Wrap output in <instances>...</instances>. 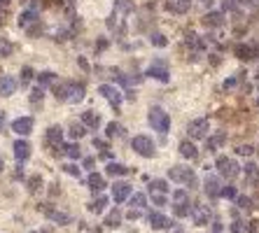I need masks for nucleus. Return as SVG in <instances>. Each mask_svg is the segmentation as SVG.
Masks as SVG:
<instances>
[{
  "label": "nucleus",
  "instance_id": "nucleus-21",
  "mask_svg": "<svg viewBox=\"0 0 259 233\" xmlns=\"http://www.w3.org/2000/svg\"><path fill=\"white\" fill-rule=\"evenodd\" d=\"M14 156H17V161H26L31 156V145L26 140H17L14 142Z\"/></svg>",
  "mask_w": 259,
  "mask_h": 233
},
{
  "label": "nucleus",
  "instance_id": "nucleus-31",
  "mask_svg": "<svg viewBox=\"0 0 259 233\" xmlns=\"http://www.w3.org/2000/svg\"><path fill=\"white\" fill-rule=\"evenodd\" d=\"M59 154H65V156H70V159H80V156H82L80 145H61V152H59Z\"/></svg>",
  "mask_w": 259,
  "mask_h": 233
},
{
  "label": "nucleus",
  "instance_id": "nucleus-1",
  "mask_svg": "<svg viewBox=\"0 0 259 233\" xmlns=\"http://www.w3.org/2000/svg\"><path fill=\"white\" fill-rule=\"evenodd\" d=\"M54 96L61 103H80L84 100V86L77 82H61L54 86Z\"/></svg>",
  "mask_w": 259,
  "mask_h": 233
},
{
  "label": "nucleus",
  "instance_id": "nucleus-24",
  "mask_svg": "<svg viewBox=\"0 0 259 233\" xmlns=\"http://www.w3.org/2000/svg\"><path fill=\"white\" fill-rule=\"evenodd\" d=\"M203 23L205 26H210V28H217V26L224 23V14H222V12H208V14L203 17Z\"/></svg>",
  "mask_w": 259,
  "mask_h": 233
},
{
  "label": "nucleus",
  "instance_id": "nucleus-39",
  "mask_svg": "<svg viewBox=\"0 0 259 233\" xmlns=\"http://www.w3.org/2000/svg\"><path fill=\"white\" fill-rule=\"evenodd\" d=\"M245 175H248L250 180L255 182V180H257V177H259V168H257V166H255V163H248V166H245Z\"/></svg>",
  "mask_w": 259,
  "mask_h": 233
},
{
  "label": "nucleus",
  "instance_id": "nucleus-49",
  "mask_svg": "<svg viewBox=\"0 0 259 233\" xmlns=\"http://www.w3.org/2000/svg\"><path fill=\"white\" fill-rule=\"evenodd\" d=\"M231 233H243V224H240V222H234V226H231Z\"/></svg>",
  "mask_w": 259,
  "mask_h": 233
},
{
  "label": "nucleus",
  "instance_id": "nucleus-17",
  "mask_svg": "<svg viewBox=\"0 0 259 233\" xmlns=\"http://www.w3.org/2000/svg\"><path fill=\"white\" fill-rule=\"evenodd\" d=\"M192 7V0H166V10H171L173 14H187Z\"/></svg>",
  "mask_w": 259,
  "mask_h": 233
},
{
  "label": "nucleus",
  "instance_id": "nucleus-50",
  "mask_svg": "<svg viewBox=\"0 0 259 233\" xmlns=\"http://www.w3.org/2000/svg\"><path fill=\"white\" fill-rule=\"evenodd\" d=\"M138 217H140V210H133V208H131V212H129V219H138Z\"/></svg>",
  "mask_w": 259,
  "mask_h": 233
},
{
  "label": "nucleus",
  "instance_id": "nucleus-44",
  "mask_svg": "<svg viewBox=\"0 0 259 233\" xmlns=\"http://www.w3.org/2000/svg\"><path fill=\"white\" fill-rule=\"evenodd\" d=\"M219 196H224V198H236V189H234V187H222Z\"/></svg>",
  "mask_w": 259,
  "mask_h": 233
},
{
  "label": "nucleus",
  "instance_id": "nucleus-6",
  "mask_svg": "<svg viewBox=\"0 0 259 233\" xmlns=\"http://www.w3.org/2000/svg\"><path fill=\"white\" fill-rule=\"evenodd\" d=\"M131 147H133L136 154H140L145 159H152L154 152H157V145H154L152 138H147V136H136V138L131 140Z\"/></svg>",
  "mask_w": 259,
  "mask_h": 233
},
{
  "label": "nucleus",
  "instance_id": "nucleus-8",
  "mask_svg": "<svg viewBox=\"0 0 259 233\" xmlns=\"http://www.w3.org/2000/svg\"><path fill=\"white\" fill-rule=\"evenodd\" d=\"M33 126H35L33 116H19V119H14V121H12V131H14L17 136H21V138L31 136V133H33Z\"/></svg>",
  "mask_w": 259,
  "mask_h": 233
},
{
  "label": "nucleus",
  "instance_id": "nucleus-22",
  "mask_svg": "<svg viewBox=\"0 0 259 233\" xmlns=\"http://www.w3.org/2000/svg\"><path fill=\"white\" fill-rule=\"evenodd\" d=\"M86 184H89V189L94 191V194H100V191L105 189V180H103V175H98V173H91Z\"/></svg>",
  "mask_w": 259,
  "mask_h": 233
},
{
  "label": "nucleus",
  "instance_id": "nucleus-35",
  "mask_svg": "<svg viewBox=\"0 0 259 233\" xmlns=\"http://www.w3.org/2000/svg\"><path fill=\"white\" fill-rule=\"evenodd\" d=\"M105 205H108V198H103V196H100V198H96L94 203H89V210L96 212V214H100V212L105 210Z\"/></svg>",
  "mask_w": 259,
  "mask_h": 233
},
{
  "label": "nucleus",
  "instance_id": "nucleus-36",
  "mask_svg": "<svg viewBox=\"0 0 259 233\" xmlns=\"http://www.w3.org/2000/svg\"><path fill=\"white\" fill-rule=\"evenodd\" d=\"M150 42L154 44V47H166V44H168V40H166V35H161V33H152Z\"/></svg>",
  "mask_w": 259,
  "mask_h": 233
},
{
  "label": "nucleus",
  "instance_id": "nucleus-54",
  "mask_svg": "<svg viewBox=\"0 0 259 233\" xmlns=\"http://www.w3.org/2000/svg\"><path fill=\"white\" fill-rule=\"evenodd\" d=\"M5 126V115H0V128Z\"/></svg>",
  "mask_w": 259,
  "mask_h": 233
},
{
  "label": "nucleus",
  "instance_id": "nucleus-46",
  "mask_svg": "<svg viewBox=\"0 0 259 233\" xmlns=\"http://www.w3.org/2000/svg\"><path fill=\"white\" fill-rule=\"evenodd\" d=\"M236 152L240 156H250V154H252V147H250V145H238Z\"/></svg>",
  "mask_w": 259,
  "mask_h": 233
},
{
  "label": "nucleus",
  "instance_id": "nucleus-41",
  "mask_svg": "<svg viewBox=\"0 0 259 233\" xmlns=\"http://www.w3.org/2000/svg\"><path fill=\"white\" fill-rule=\"evenodd\" d=\"M31 79H33V68H28V65H26V68H21V84L26 86Z\"/></svg>",
  "mask_w": 259,
  "mask_h": 233
},
{
  "label": "nucleus",
  "instance_id": "nucleus-25",
  "mask_svg": "<svg viewBox=\"0 0 259 233\" xmlns=\"http://www.w3.org/2000/svg\"><path fill=\"white\" fill-rule=\"evenodd\" d=\"M98 124H100V116H98L94 110H86V112H82V126L98 128Z\"/></svg>",
  "mask_w": 259,
  "mask_h": 233
},
{
  "label": "nucleus",
  "instance_id": "nucleus-2",
  "mask_svg": "<svg viewBox=\"0 0 259 233\" xmlns=\"http://www.w3.org/2000/svg\"><path fill=\"white\" fill-rule=\"evenodd\" d=\"M147 121H150V126L154 128L157 133H161V136H166V133H168V128H171V116H168V112H166L163 107H159V105L150 107Z\"/></svg>",
  "mask_w": 259,
  "mask_h": 233
},
{
  "label": "nucleus",
  "instance_id": "nucleus-30",
  "mask_svg": "<svg viewBox=\"0 0 259 233\" xmlns=\"http://www.w3.org/2000/svg\"><path fill=\"white\" fill-rule=\"evenodd\" d=\"M56 82V75L52 73V70H47V73H40V77H38V89H44V86L54 84Z\"/></svg>",
  "mask_w": 259,
  "mask_h": 233
},
{
  "label": "nucleus",
  "instance_id": "nucleus-16",
  "mask_svg": "<svg viewBox=\"0 0 259 233\" xmlns=\"http://www.w3.org/2000/svg\"><path fill=\"white\" fill-rule=\"evenodd\" d=\"M17 86H19V82L14 79V77H10V75H2L0 77V96H12L14 91H17Z\"/></svg>",
  "mask_w": 259,
  "mask_h": 233
},
{
  "label": "nucleus",
  "instance_id": "nucleus-28",
  "mask_svg": "<svg viewBox=\"0 0 259 233\" xmlns=\"http://www.w3.org/2000/svg\"><path fill=\"white\" fill-rule=\"evenodd\" d=\"M33 21H40V19H38V12H33V10L23 12L21 17H19V26H21V28H28Z\"/></svg>",
  "mask_w": 259,
  "mask_h": 233
},
{
  "label": "nucleus",
  "instance_id": "nucleus-51",
  "mask_svg": "<svg viewBox=\"0 0 259 233\" xmlns=\"http://www.w3.org/2000/svg\"><path fill=\"white\" fill-rule=\"evenodd\" d=\"M236 84V79H234V77H231V79H227V82H224V89H231V86Z\"/></svg>",
  "mask_w": 259,
  "mask_h": 233
},
{
  "label": "nucleus",
  "instance_id": "nucleus-12",
  "mask_svg": "<svg viewBox=\"0 0 259 233\" xmlns=\"http://www.w3.org/2000/svg\"><path fill=\"white\" fill-rule=\"evenodd\" d=\"M147 75L154 77V79H159V82H168V79H171V73H168V68H166V61H154V63L147 68Z\"/></svg>",
  "mask_w": 259,
  "mask_h": 233
},
{
  "label": "nucleus",
  "instance_id": "nucleus-37",
  "mask_svg": "<svg viewBox=\"0 0 259 233\" xmlns=\"http://www.w3.org/2000/svg\"><path fill=\"white\" fill-rule=\"evenodd\" d=\"M12 49H14V47H12V42H7L5 38H0V56H10Z\"/></svg>",
  "mask_w": 259,
  "mask_h": 233
},
{
  "label": "nucleus",
  "instance_id": "nucleus-53",
  "mask_svg": "<svg viewBox=\"0 0 259 233\" xmlns=\"http://www.w3.org/2000/svg\"><path fill=\"white\" fill-rule=\"evenodd\" d=\"M213 233H222V224H219V222L215 224V231H213Z\"/></svg>",
  "mask_w": 259,
  "mask_h": 233
},
{
  "label": "nucleus",
  "instance_id": "nucleus-48",
  "mask_svg": "<svg viewBox=\"0 0 259 233\" xmlns=\"http://www.w3.org/2000/svg\"><path fill=\"white\" fill-rule=\"evenodd\" d=\"M152 201L157 203V205H166V196H161V194H152Z\"/></svg>",
  "mask_w": 259,
  "mask_h": 233
},
{
  "label": "nucleus",
  "instance_id": "nucleus-14",
  "mask_svg": "<svg viewBox=\"0 0 259 233\" xmlns=\"http://www.w3.org/2000/svg\"><path fill=\"white\" fill-rule=\"evenodd\" d=\"M129 196H131V184H126V182H115V187H112V198H115V203H124Z\"/></svg>",
  "mask_w": 259,
  "mask_h": 233
},
{
  "label": "nucleus",
  "instance_id": "nucleus-43",
  "mask_svg": "<svg viewBox=\"0 0 259 233\" xmlns=\"http://www.w3.org/2000/svg\"><path fill=\"white\" fill-rule=\"evenodd\" d=\"M70 136H73V138H82V136H84V126H82V124H73Z\"/></svg>",
  "mask_w": 259,
  "mask_h": 233
},
{
  "label": "nucleus",
  "instance_id": "nucleus-19",
  "mask_svg": "<svg viewBox=\"0 0 259 233\" xmlns=\"http://www.w3.org/2000/svg\"><path fill=\"white\" fill-rule=\"evenodd\" d=\"M222 142H227V131H219L213 138H205V149L208 152H217V149L222 147Z\"/></svg>",
  "mask_w": 259,
  "mask_h": 233
},
{
  "label": "nucleus",
  "instance_id": "nucleus-40",
  "mask_svg": "<svg viewBox=\"0 0 259 233\" xmlns=\"http://www.w3.org/2000/svg\"><path fill=\"white\" fill-rule=\"evenodd\" d=\"M31 105L33 107L42 105V89H35V91L31 94Z\"/></svg>",
  "mask_w": 259,
  "mask_h": 233
},
{
  "label": "nucleus",
  "instance_id": "nucleus-27",
  "mask_svg": "<svg viewBox=\"0 0 259 233\" xmlns=\"http://www.w3.org/2000/svg\"><path fill=\"white\" fill-rule=\"evenodd\" d=\"M150 191L152 194H161V196H166V194L171 191V187H168V182L166 180H152L150 182Z\"/></svg>",
  "mask_w": 259,
  "mask_h": 233
},
{
  "label": "nucleus",
  "instance_id": "nucleus-23",
  "mask_svg": "<svg viewBox=\"0 0 259 233\" xmlns=\"http://www.w3.org/2000/svg\"><path fill=\"white\" fill-rule=\"evenodd\" d=\"M180 154H182L184 159L194 161L196 156H199V149H196L194 142H189V140H184V142H180Z\"/></svg>",
  "mask_w": 259,
  "mask_h": 233
},
{
  "label": "nucleus",
  "instance_id": "nucleus-3",
  "mask_svg": "<svg viewBox=\"0 0 259 233\" xmlns=\"http://www.w3.org/2000/svg\"><path fill=\"white\" fill-rule=\"evenodd\" d=\"M168 180L178 182V184H187L189 189H194L196 187L194 170L187 168V166H173V168H168Z\"/></svg>",
  "mask_w": 259,
  "mask_h": 233
},
{
  "label": "nucleus",
  "instance_id": "nucleus-47",
  "mask_svg": "<svg viewBox=\"0 0 259 233\" xmlns=\"http://www.w3.org/2000/svg\"><path fill=\"white\" fill-rule=\"evenodd\" d=\"M222 5H224V10H236L238 0H222Z\"/></svg>",
  "mask_w": 259,
  "mask_h": 233
},
{
  "label": "nucleus",
  "instance_id": "nucleus-20",
  "mask_svg": "<svg viewBox=\"0 0 259 233\" xmlns=\"http://www.w3.org/2000/svg\"><path fill=\"white\" fill-rule=\"evenodd\" d=\"M203 189H205V194H208L210 198H217V196H219V191H222V187H219V180H217V177L208 175L205 182H203Z\"/></svg>",
  "mask_w": 259,
  "mask_h": 233
},
{
  "label": "nucleus",
  "instance_id": "nucleus-4",
  "mask_svg": "<svg viewBox=\"0 0 259 233\" xmlns=\"http://www.w3.org/2000/svg\"><path fill=\"white\" fill-rule=\"evenodd\" d=\"M173 210H175V217H189V212H192L189 191H184V189L173 191Z\"/></svg>",
  "mask_w": 259,
  "mask_h": 233
},
{
  "label": "nucleus",
  "instance_id": "nucleus-34",
  "mask_svg": "<svg viewBox=\"0 0 259 233\" xmlns=\"http://www.w3.org/2000/svg\"><path fill=\"white\" fill-rule=\"evenodd\" d=\"M129 201H131V205H133L136 210H140V208L147 205V196H145V194H131Z\"/></svg>",
  "mask_w": 259,
  "mask_h": 233
},
{
  "label": "nucleus",
  "instance_id": "nucleus-10",
  "mask_svg": "<svg viewBox=\"0 0 259 233\" xmlns=\"http://www.w3.org/2000/svg\"><path fill=\"white\" fill-rule=\"evenodd\" d=\"M98 94L103 96V98H108L110 103H112V107H119V105H121V100H124L121 91L115 89L112 84H100V86H98Z\"/></svg>",
  "mask_w": 259,
  "mask_h": 233
},
{
  "label": "nucleus",
  "instance_id": "nucleus-26",
  "mask_svg": "<svg viewBox=\"0 0 259 233\" xmlns=\"http://www.w3.org/2000/svg\"><path fill=\"white\" fill-rule=\"evenodd\" d=\"M47 217L52 219V222H56V224H70V217L65 214V212H59V210H54V208H47Z\"/></svg>",
  "mask_w": 259,
  "mask_h": 233
},
{
  "label": "nucleus",
  "instance_id": "nucleus-45",
  "mask_svg": "<svg viewBox=\"0 0 259 233\" xmlns=\"http://www.w3.org/2000/svg\"><path fill=\"white\" fill-rule=\"evenodd\" d=\"M63 170L68 173V175H73V177H80V168H77L75 163H68V166H63Z\"/></svg>",
  "mask_w": 259,
  "mask_h": 233
},
{
  "label": "nucleus",
  "instance_id": "nucleus-52",
  "mask_svg": "<svg viewBox=\"0 0 259 233\" xmlns=\"http://www.w3.org/2000/svg\"><path fill=\"white\" fill-rule=\"evenodd\" d=\"M255 0H238V5H252Z\"/></svg>",
  "mask_w": 259,
  "mask_h": 233
},
{
  "label": "nucleus",
  "instance_id": "nucleus-56",
  "mask_svg": "<svg viewBox=\"0 0 259 233\" xmlns=\"http://www.w3.org/2000/svg\"><path fill=\"white\" fill-rule=\"evenodd\" d=\"M0 23H2V12H0Z\"/></svg>",
  "mask_w": 259,
  "mask_h": 233
},
{
  "label": "nucleus",
  "instance_id": "nucleus-32",
  "mask_svg": "<svg viewBox=\"0 0 259 233\" xmlns=\"http://www.w3.org/2000/svg\"><path fill=\"white\" fill-rule=\"evenodd\" d=\"M119 224H121V212L115 208V210H112L108 217H105V226H110V229H117Z\"/></svg>",
  "mask_w": 259,
  "mask_h": 233
},
{
  "label": "nucleus",
  "instance_id": "nucleus-55",
  "mask_svg": "<svg viewBox=\"0 0 259 233\" xmlns=\"http://www.w3.org/2000/svg\"><path fill=\"white\" fill-rule=\"evenodd\" d=\"M2 168H5V161H2V156H0V173H2Z\"/></svg>",
  "mask_w": 259,
  "mask_h": 233
},
{
  "label": "nucleus",
  "instance_id": "nucleus-15",
  "mask_svg": "<svg viewBox=\"0 0 259 233\" xmlns=\"http://www.w3.org/2000/svg\"><path fill=\"white\" fill-rule=\"evenodd\" d=\"M236 56L238 58H259V44H238L236 47Z\"/></svg>",
  "mask_w": 259,
  "mask_h": 233
},
{
  "label": "nucleus",
  "instance_id": "nucleus-33",
  "mask_svg": "<svg viewBox=\"0 0 259 233\" xmlns=\"http://www.w3.org/2000/svg\"><path fill=\"white\" fill-rule=\"evenodd\" d=\"M105 136H108V138H115V136L121 138V136H124V126H121V124H115V121H110L108 128H105Z\"/></svg>",
  "mask_w": 259,
  "mask_h": 233
},
{
  "label": "nucleus",
  "instance_id": "nucleus-29",
  "mask_svg": "<svg viewBox=\"0 0 259 233\" xmlns=\"http://www.w3.org/2000/svg\"><path fill=\"white\" fill-rule=\"evenodd\" d=\"M105 173H108V175H112V177H117V175H126V173H129V168H126L124 163H115V161H112V163H108Z\"/></svg>",
  "mask_w": 259,
  "mask_h": 233
},
{
  "label": "nucleus",
  "instance_id": "nucleus-18",
  "mask_svg": "<svg viewBox=\"0 0 259 233\" xmlns=\"http://www.w3.org/2000/svg\"><path fill=\"white\" fill-rule=\"evenodd\" d=\"M136 10L133 0H115V10H112V17H126Z\"/></svg>",
  "mask_w": 259,
  "mask_h": 233
},
{
  "label": "nucleus",
  "instance_id": "nucleus-5",
  "mask_svg": "<svg viewBox=\"0 0 259 233\" xmlns=\"http://www.w3.org/2000/svg\"><path fill=\"white\" fill-rule=\"evenodd\" d=\"M215 168L224 180H236L238 173H240V166H238L234 159H229V156H217Z\"/></svg>",
  "mask_w": 259,
  "mask_h": 233
},
{
  "label": "nucleus",
  "instance_id": "nucleus-38",
  "mask_svg": "<svg viewBox=\"0 0 259 233\" xmlns=\"http://www.w3.org/2000/svg\"><path fill=\"white\" fill-rule=\"evenodd\" d=\"M236 205L240 210H250V208H252V201H250L248 196H236Z\"/></svg>",
  "mask_w": 259,
  "mask_h": 233
},
{
  "label": "nucleus",
  "instance_id": "nucleus-42",
  "mask_svg": "<svg viewBox=\"0 0 259 233\" xmlns=\"http://www.w3.org/2000/svg\"><path fill=\"white\" fill-rule=\"evenodd\" d=\"M40 187H42V177H40V175H35V177L28 180V189H31V191H38Z\"/></svg>",
  "mask_w": 259,
  "mask_h": 233
},
{
  "label": "nucleus",
  "instance_id": "nucleus-13",
  "mask_svg": "<svg viewBox=\"0 0 259 233\" xmlns=\"http://www.w3.org/2000/svg\"><path fill=\"white\" fill-rule=\"evenodd\" d=\"M147 222H150V226L152 229H168V226H173V222L166 217V214H161V212H150L147 214Z\"/></svg>",
  "mask_w": 259,
  "mask_h": 233
},
{
  "label": "nucleus",
  "instance_id": "nucleus-9",
  "mask_svg": "<svg viewBox=\"0 0 259 233\" xmlns=\"http://www.w3.org/2000/svg\"><path fill=\"white\" fill-rule=\"evenodd\" d=\"M44 142H47V147L52 149H61V145H63V128L61 126H49L47 128V136H44Z\"/></svg>",
  "mask_w": 259,
  "mask_h": 233
},
{
  "label": "nucleus",
  "instance_id": "nucleus-7",
  "mask_svg": "<svg viewBox=\"0 0 259 233\" xmlns=\"http://www.w3.org/2000/svg\"><path fill=\"white\" fill-rule=\"evenodd\" d=\"M208 131H210V121L201 116V119H194V121H189V126H187V133H189V138L194 140H203L208 138Z\"/></svg>",
  "mask_w": 259,
  "mask_h": 233
},
{
  "label": "nucleus",
  "instance_id": "nucleus-11",
  "mask_svg": "<svg viewBox=\"0 0 259 233\" xmlns=\"http://www.w3.org/2000/svg\"><path fill=\"white\" fill-rule=\"evenodd\" d=\"M189 217L194 219L196 226H205V224L210 222V210H208V205L194 203V205H192V212H189Z\"/></svg>",
  "mask_w": 259,
  "mask_h": 233
}]
</instances>
